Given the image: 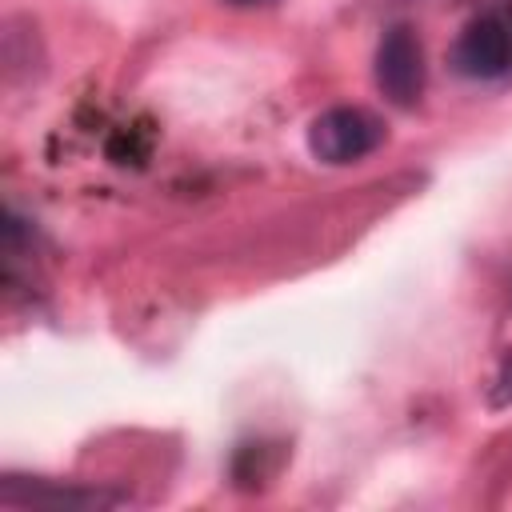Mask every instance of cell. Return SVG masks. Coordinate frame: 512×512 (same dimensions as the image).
Here are the masks:
<instances>
[{"label": "cell", "mask_w": 512, "mask_h": 512, "mask_svg": "<svg viewBox=\"0 0 512 512\" xmlns=\"http://www.w3.org/2000/svg\"><path fill=\"white\" fill-rule=\"evenodd\" d=\"M380 144H384L380 116L352 108V104L328 108L308 124V152L324 164H356L368 152H376Z\"/></svg>", "instance_id": "cell-1"}, {"label": "cell", "mask_w": 512, "mask_h": 512, "mask_svg": "<svg viewBox=\"0 0 512 512\" xmlns=\"http://www.w3.org/2000/svg\"><path fill=\"white\" fill-rule=\"evenodd\" d=\"M452 68L468 80H496L512 72V12H480L452 44Z\"/></svg>", "instance_id": "cell-2"}, {"label": "cell", "mask_w": 512, "mask_h": 512, "mask_svg": "<svg viewBox=\"0 0 512 512\" xmlns=\"http://www.w3.org/2000/svg\"><path fill=\"white\" fill-rule=\"evenodd\" d=\"M376 84L380 92L400 104V108H412L424 92V52H420V40L412 28L396 24L384 32L380 48H376Z\"/></svg>", "instance_id": "cell-3"}, {"label": "cell", "mask_w": 512, "mask_h": 512, "mask_svg": "<svg viewBox=\"0 0 512 512\" xmlns=\"http://www.w3.org/2000/svg\"><path fill=\"white\" fill-rule=\"evenodd\" d=\"M508 400H512V352L504 356L500 376H496V392H492V404H508Z\"/></svg>", "instance_id": "cell-4"}, {"label": "cell", "mask_w": 512, "mask_h": 512, "mask_svg": "<svg viewBox=\"0 0 512 512\" xmlns=\"http://www.w3.org/2000/svg\"><path fill=\"white\" fill-rule=\"evenodd\" d=\"M228 4H240V8H252V4H268V0H228Z\"/></svg>", "instance_id": "cell-5"}]
</instances>
